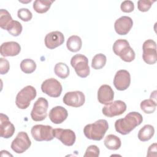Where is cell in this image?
<instances>
[{
	"label": "cell",
	"instance_id": "cell-1",
	"mask_svg": "<svg viewBox=\"0 0 157 157\" xmlns=\"http://www.w3.org/2000/svg\"><path fill=\"white\" fill-rule=\"evenodd\" d=\"M143 121L142 115L137 112L128 113L123 118L116 120L115 128L117 132L126 135L130 133L136 126L140 125Z\"/></svg>",
	"mask_w": 157,
	"mask_h": 157
},
{
	"label": "cell",
	"instance_id": "cell-2",
	"mask_svg": "<svg viewBox=\"0 0 157 157\" xmlns=\"http://www.w3.org/2000/svg\"><path fill=\"white\" fill-rule=\"evenodd\" d=\"M109 129L107 120L100 119L93 123L86 124L83 128V134L86 138L93 140H101Z\"/></svg>",
	"mask_w": 157,
	"mask_h": 157
},
{
	"label": "cell",
	"instance_id": "cell-3",
	"mask_svg": "<svg viewBox=\"0 0 157 157\" xmlns=\"http://www.w3.org/2000/svg\"><path fill=\"white\" fill-rule=\"evenodd\" d=\"M114 53L125 62H131L135 59V52L129 43L125 39H118L113 45Z\"/></svg>",
	"mask_w": 157,
	"mask_h": 157
},
{
	"label": "cell",
	"instance_id": "cell-4",
	"mask_svg": "<svg viewBox=\"0 0 157 157\" xmlns=\"http://www.w3.org/2000/svg\"><path fill=\"white\" fill-rule=\"evenodd\" d=\"M37 95L36 90L31 85H28L21 89L17 94L15 99L17 106L20 109H26L31 101L35 99Z\"/></svg>",
	"mask_w": 157,
	"mask_h": 157
},
{
	"label": "cell",
	"instance_id": "cell-5",
	"mask_svg": "<svg viewBox=\"0 0 157 157\" xmlns=\"http://www.w3.org/2000/svg\"><path fill=\"white\" fill-rule=\"evenodd\" d=\"M71 64L80 77L85 78L89 75L90 70L88 59L86 56L82 54L75 55L71 59Z\"/></svg>",
	"mask_w": 157,
	"mask_h": 157
},
{
	"label": "cell",
	"instance_id": "cell-6",
	"mask_svg": "<svg viewBox=\"0 0 157 157\" xmlns=\"http://www.w3.org/2000/svg\"><path fill=\"white\" fill-rule=\"evenodd\" d=\"M31 132L33 139L39 142L50 141L54 138L53 129L49 125H34L32 127Z\"/></svg>",
	"mask_w": 157,
	"mask_h": 157
},
{
	"label": "cell",
	"instance_id": "cell-7",
	"mask_svg": "<svg viewBox=\"0 0 157 157\" xmlns=\"http://www.w3.org/2000/svg\"><path fill=\"white\" fill-rule=\"evenodd\" d=\"M48 107V101L44 98H39L34 102L31 112V117L35 121H40L45 119L47 116Z\"/></svg>",
	"mask_w": 157,
	"mask_h": 157
},
{
	"label": "cell",
	"instance_id": "cell-8",
	"mask_svg": "<svg viewBox=\"0 0 157 157\" xmlns=\"http://www.w3.org/2000/svg\"><path fill=\"white\" fill-rule=\"evenodd\" d=\"M31 142L26 132H19L11 144V148L17 153H23L31 146Z\"/></svg>",
	"mask_w": 157,
	"mask_h": 157
},
{
	"label": "cell",
	"instance_id": "cell-9",
	"mask_svg": "<svg viewBox=\"0 0 157 157\" xmlns=\"http://www.w3.org/2000/svg\"><path fill=\"white\" fill-rule=\"evenodd\" d=\"M142 58L148 64H154L157 61L156 44L152 39L145 40L142 45Z\"/></svg>",
	"mask_w": 157,
	"mask_h": 157
},
{
	"label": "cell",
	"instance_id": "cell-10",
	"mask_svg": "<svg viewBox=\"0 0 157 157\" xmlns=\"http://www.w3.org/2000/svg\"><path fill=\"white\" fill-rule=\"evenodd\" d=\"M43 93L52 98L59 97L62 92V85L60 82L54 78H50L44 80L41 85Z\"/></svg>",
	"mask_w": 157,
	"mask_h": 157
},
{
	"label": "cell",
	"instance_id": "cell-11",
	"mask_svg": "<svg viewBox=\"0 0 157 157\" xmlns=\"http://www.w3.org/2000/svg\"><path fill=\"white\" fill-rule=\"evenodd\" d=\"M126 110V104L121 100H117L105 105L102 109V113L107 117H113L123 114Z\"/></svg>",
	"mask_w": 157,
	"mask_h": 157
},
{
	"label": "cell",
	"instance_id": "cell-12",
	"mask_svg": "<svg viewBox=\"0 0 157 157\" xmlns=\"http://www.w3.org/2000/svg\"><path fill=\"white\" fill-rule=\"evenodd\" d=\"M63 102L71 107H79L82 106L85 101L84 94L80 91L67 92L63 99Z\"/></svg>",
	"mask_w": 157,
	"mask_h": 157
},
{
	"label": "cell",
	"instance_id": "cell-13",
	"mask_svg": "<svg viewBox=\"0 0 157 157\" xmlns=\"http://www.w3.org/2000/svg\"><path fill=\"white\" fill-rule=\"evenodd\" d=\"M53 135L55 138L59 140L64 145L66 146L73 145L76 139L75 132L69 129H54Z\"/></svg>",
	"mask_w": 157,
	"mask_h": 157
},
{
	"label": "cell",
	"instance_id": "cell-14",
	"mask_svg": "<svg viewBox=\"0 0 157 157\" xmlns=\"http://www.w3.org/2000/svg\"><path fill=\"white\" fill-rule=\"evenodd\" d=\"M131 83V75L124 69L118 71L113 78V85L115 88L119 91L126 90Z\"/></svg>",
	"mask_w": 157,
	"mask_h": 157
},
{
	"label": "cell",
	"instance_id": "cell-15",
	"mask_svg": "<svg viewBox=\"0 0 157 157\" xmlns=\"http://www.w3.org/2000/svg\"><path fill=\"white\" fill-rule=\"evenodd\" d=\"M64 42V37L60 31H52L48 33L44 39L45 46L49 49H54L61 45Z\"/></svg>",
	"mask_w": 157,
	"mask_h": 157
},
{
	"label": "cell",
	"instance_id": "cell-16",
	"mask_svg": "<svg viewBox=\"0 0 157 157\" xmlns=\"http://www.w3.org/2000/svg\"><path fill=\"white\" fill-rule=\"evenodd\" d=\"M133 21L131 17L122 16L116 20L114 24L115 32L119 35L127 34L132 28Z\"/></svg>",
	"mask_w": 157,
	"mask_h": 157
},
{
	"label": "cell",
	"instance_id": "cell-17",
	"mask_svg": "<svg viewBox=\"0 0 157 157\" xmlns=\"http://www.w3.org/2000/svg\"><path fill=\"white\" fill-rule=\"evenodd\" d=\"M15 131L14 125L9 121V117L4 114H0V135L2 137L8 139L11 137Z\"/></svg>",
	"mask_w": 157,
	"mask_h": 157
},
{
	"label": "cell",
	"instance_id": "cell-18",
	"mask_svg": "<svg viewBox=\"0 0 157 157\" xmlns=\"http://www.w3.org/2000/svg\"><path fill=\"white\" fill-rule=\"evenodd\" d=\"M21 51L20 44L14 41L6 42L1 44L0 47L1 55L2 56H14L18 55Z\"/></svg>",
	"mask_w": 157,
	"mask_h": 157
},
{
	"label": "cell",
	"instance_id": "cell-19",
	"mask_svg": "<svg viewBox=\"0 0 157 157\" xmlns=\"http://www.w3.org/2000/svg\"><path fill=\"white\" fill-rule=\"evenodd\" d=\"M114 92L110 86L104 84L101 85L98 91V100L102 104H108L112 102Z\"/></svg>",
	"mask_w": 157,
	"mask_h": 157
},
{
	"label": "cell",
	"instance_id": "cell-20",
	"mask_svg": "<svg viewBox=\"0 0 157 157\" xmlns=\"http://www.w3.org/2000/svg\"><path fill=\"white\" fill-rule=\"evenodd\" d=\"M68 116L67 110L62 106H56L49 112V118L55 124H61L66 120Z\"/></svg>",
	"mask_w": 157,
	"mask_h": 157
},
{
	"label": "cell",
	"instance_id": "cell-21",
	"mask_svg": "<svg viewBox=\"0 0 157 157\" xmlns=\"http://www.w3.org/2000/svg\"><path fill=\"white\" fill-rule=\"evenodd\" d=\"M104 143L107 148L112 150H117L121 145L120 139L114 134L107 135L105 137Z\"/></svg>",
	"mask_w": 157,
	"mask_h": 157
},
{
	"label": "cell",
	"instance_id": "cell-22",
	"mask_svg": "<svg viewBox=\"0 0 157 157\" xmlns=\"http://www.w3.org/2000/svg\"><path fill=\"white\" fill-rule=\"evenodd\" d=\"M155 133V129L152 125H144L138 132V138L142 142H146L151 139Z\"/></svg>",
	"mask_w": 157,
	"mask_h": 157
},
{
	"label": "cell",
	"instance_id": "cell-23",
	"mask_svg": "<svg viewBox=\"0 0 157 157\" xmlns=\"http://www.w3.org/2000/svg\"><path fill=\"white\" fill-rule=\"evenodd\" d=\"M67 49L72 52H78L82 46V41L81 38L76 35L70 36L66 42Z\"/></svg>",
	"mask_w": 157,
	"mask_h": 157
},
{
	"label": "cell",
	"instance_id": "cell-24",
	"mask_svg": "<svg viewBox=\"0 0 157 157\" xmlns=\"http://www.w3.org/2000/svg\"><path fill=\"white\" fill-rule=\"evenodd\" d=\"M53 2L50 0H36L33 2V9L39 13H44L49 10Z\"/></svg>",
	"mask_w": 157,
	"mask_h": 157
},
{
	"label": "cell",
	"instance_id": "cell-25",
	"mask_svg": "<svg viewBox=\"0 0 157 157\" xmlns=\"http://www.w3.org/2000/svg\"><path fill=\"white\" fill-rule=\"evenodd\" d=\"M54 72L58 77L64 79L69 75V68L64 63H58L55 66Z\"/></svg>",
	"mask_w": 157,
	"mask_h": 157
},
{
	"label": "cell",
	"instance_id": "cell-26",
	"mask_svg": "<svg viewBox=\"0 0 157 157\" xmlns=\"http://www.w3.org/2000/svg\"><path fill=\"white\" fill-rule=\"evenodd\" d=\"M12 21L13 19L7 10L3 9L0 10V26L2 29L7 30Z\"/></svg>",
	"mask_w": 157,
	"mask_h": 157
},
{
	"label": "cell",
	"instance_id": "cell-27",
	"mask_svg": "<svg viewBox=\"0 0 157 157\" xmlns=\"http://www.w3.org/2000/svg\"><path fill=\"white\" fill-rule=\"evenodd\" d=\"M20 68L25 74H31L36 70V64L31 59H25L20 63Z\"/></svg>",
	"mask_w": 157,
	"mask_h": 157
},
{
	"label": "cell",
	"instance_id": "cell-28",
	"mask_svg": "<svg viewBox=\"0 0 157 157\" xmlns=\"http://www.w3.org/2000/svg\"><path fill=\"white\" fill-rule=\"evenodd\" d=\"M107 58L105 55L102 53L96 54L92 59L91 67L94 69H102L106 63Z\"/></svg>",
	"mask_w": 157,
	"mask_h": 157
},
{
	"label": "cell",
	"instance_id": "cell-29",
	"mask_svg": "<svg viewBox=\"0 0 157 157\" xmlns=\"http://www.w3.org/2000/svg\"><path fill=\"white\" fill-rule=\"evenodd\" d=\"M156 102L151 99H145L140 102V109L145 113H153L156 108Z\"/></svg>",
	"mask_w": 157,
	"mask_h": 157
},
{
	"label": "cell",
	"instance_id": "cell-30",
	"mask_svg": "<svg viewBox=\"0 0 157 157\" xmlns=\"http://www.w3.org/2000/svg\"><path fill=\"white\" fill-rule=\"evenodd\" d=\"M23 27L21 24L16 20H13L7 29L10 34L13 36H18L22 31Z\"/></svg>",
	"mask_w": 157,
	"mask_h": 157
},
{
	"label": "cell",
	"instance_id": "cell-31",
	"mask_svg": "<svg viewBox=\"0 0 157 157\" xmlns=\"http://www.w3.org/2000/svg\"><path fill=\"white\" fill-rule=\"evenodd\" d=\"M17 15L18 17L23 21H29L33 17L31 12L26 8L20 9L17 12Z\"/></svg>",
	"mask_w": 157,
	"mask_h": 157
},
{
	"label": "cell",
	"instance_id": "cell-32",
	"mask_svg": "<svg viewBox=\"0 0 157 157\" xmlns=\"http://www.w3.org/2000/svg\"><path fill=\"white\" fill-rule=\"evenodd\" d=\"M156 1L140 0L137 1V8L140 12H147Z\"/></svg>",
	"mask_w": 157,
	"mask_h": 157
},
{
	"label": "cell",
	"instance_id": "cell-33",
	"mask_svg": "<svg viewBox=\"0 0 157 157\" xmlns=\"http://www.w3.org/2000/svg\"><path fill=\"white\" fill-rule=\"evenodd\" d=\"M99 148L94 145H90L84 154V157H98L99 156Z\"/></svg>",
	"mask_w": 157,
	"mask_h": 157
},
{
	"label": "cell",
	"instance_id": "cell-34",
	"mask_svg": "<svg viewBox=\"0 0 157 157\" xmlns=\"http://www.w3.org/2000/svg\"><path fill=\"white\" fill-rule=\"evenodd\" d=\"M121 10L123 12L126 13H129L134 10V5L132 1H124L121 2L120 6Z\"/></svg>",
	"mask_w": 157,
	"mask_h": 157
},
{
	"label": "cell",
	"instance_id": "cell-35",
	"mask_svg": "<svg viewBox=\"0 0 157 157\" xmlns=\"http://www.w3.org/2000/svg\"><path fill=\"white\" fill-rule=\"evenodd\" d=\"M10 69L9 62L7 59L1 58H0V73L1 75L6 74L8 72Z\"/></svg>",
	"mask_w": 157,
	"mask_h": 157
},
{
	"label": "cell",
	"instance_id": "cell-36",
	"mask_svg": "<svg viewBox=\"0 0 157 157\" xmlns=\"http://www.w3.org/2000/svg\"><path fill=\"white\" fill-rule=\"evenodd\" d=\"M147 156H156V143L151 144L148 149L147 155Z\"/></svg>",
	"mask_w": 157,
	"mask_h": 157
},
{
	"label": "cell",
	"instance_id": "cell-37",
	"mask_svg": "<svg viewBox=\"0 0 157 157\" xmlns=\"http://www.w3.org/2000/svg\"><path fill=\"white\" fill-rule=\"evenodd\" d=\"M2 151L4 153V155H3L2 156H4V155H5V156H13V155H11L10 153H9L7 151H6V150H2Z\"/></svg>",
	"mask_w": 157,
	"mask_h": 157
}]
</instances>
